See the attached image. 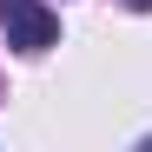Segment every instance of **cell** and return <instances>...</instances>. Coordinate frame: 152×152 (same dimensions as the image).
<instances>
[{
  "mask_svg": "<svg viewBox=\"0 0 152 152\" xmlns=\"http://www.w3.org/2000/svg\"><path fill=\"white\" fill-rule=\"evenodd\" d=\"M0 33L13 53H46L60 40V13L46 0H0Z\"/></svg>",
  "mask_w": 152,
  "mask_h": 152,
  "instance_id": "cell-1",
  "label": "cell"
},
{
  "mask_svg": "<svg viewBox=\"0 0 152 152\" xmlns=\"http://www.w3.org/2000/svg\"><path fill=\"white\" fill-rule=\"evenodd\" d=\"M126 7H132V13H145V7H152V0H126Z\"/></svg>",
  "mask_w": 152,
  "mask_h": 152,
  "instance_id": "cell-2",
  "label": "cell"
}]
</instances>
